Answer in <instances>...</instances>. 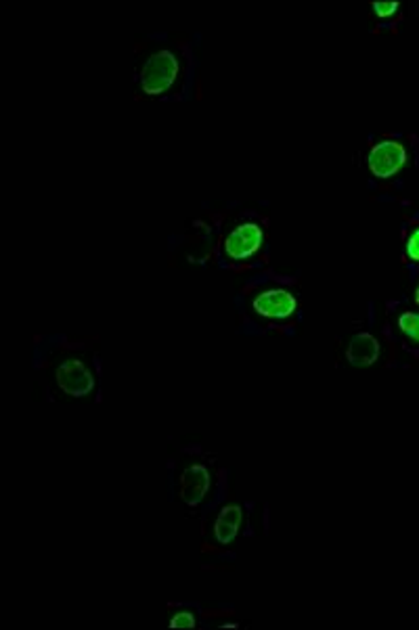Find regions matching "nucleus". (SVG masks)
Returning <instances> with one entry per match:
<instances>
[{"label":"nucleus","instance_id":"1","mask_svg":"<svg viewBox=\"0 0 419 630\" xmlns=\"http://www.w3.org/2000/svg\"><path fill=\"white\" fill-rule=\"evenodd\" d=\"M176 75H179V61H176L173 50L164 49L145 59L138 82L147 94H162L173 86Z\"/></svg>","mask_w":419,"mask_h":630},{"label":"nucleus","instance_id":"2","mask_svg":"<svg viewBox=\"0 0 419 630\" xmlns=\"http://www.w3.org/2000/svg\"><path fill=\"white\" fill-rule=\"evenodd\" d=\"M55 381L63 394H67V396H74V398L86 396L94 386L91 371H88L85 362L78 359H69L66 362H61L55 371Z\"/></svg>","mask_w":419,"mask_h":630},{"label":"nucleus","instance_id":"3","mask_svg":"<svg viewBox=\"0 0 419 630\" xmlns=\"http://www.w3.org/2000/svg\"><path fill=\"white\" fill-rule=\"evenodd\" d=\"M405 162H407L405 147L401 143H395V141L379 143L371 149L370 154V168L373 174L379 178H388L392 174H397V172L405 165Z\"/></svg>","mask_w":419,"mask_h":630},{"label":"nucleus","instance_id":"4","mask_svg":"<svg viewBox=\"0 0 419 630\" xmlns=\"http://www.w3.org/2000/svg\"><path fill=\"white\" fill-rule=\"evenodd\" d=\"M210 490V474L204 466L193 463L179 477V499L189 507L200 505Z\"/></svg>","mask_w":419,"mask_h":630},{"label":"nucleus","instance_id":"5","mask_svg":"<svg viewBox=\"0 0 419 630\" xmlns=\"http://www.w3.org/2000/svg\"><path fill=\"white\" fill-rule=\"evenodd\" d=\"M260 244H263V231L256 225H252V222H245V225L237 226L228 235L225 241V250L231 258L241 260L252 256Z\"/></svg>","mask_w":419,"mask_h":630},{"label":"nucleus","instance_id":"6","mask_svg":"<svg viewBox=\"0 0 419 630\" xmlns=\"http://www.w3.org/2000/svg\"><path fill=\"white\" fill-rule=\"evenodd\" d=\"M254 310H256L260 316L285 318L296 310V297L285 289L263 291V294L254 300Z\"/></svg>","mask_w":419,"mask_h":630},{"label":"nucleus","instance_id":"7","mask_svg":"<svg viewBox=\"0 0 419 630\" xmlns=\"http://www.w3.org/2000/svg\"><path fill=\"white\" fill-rule=\"evenodd\" d=\"M379 346L376 337L370 333H359L354 335L351 343L346 346V360L352 367H370L378 360Z\"/></svg>","mask_w":419,"mask_h":630},{"label":"nucleus","instance_id":"8","mask_svg":"<svg viewBox=\"0 0 419 630\" xmlns=\"http://www.w3.org/2000/svg\"><path fill=\"white\" fill-rule=\"evenodd\" d=\"M241 519H244V513H241L239 507L228 505L222 509L214 521V538L218 540L220 545L231 543V540L237 537Z\"/></svg>","mask_w":419,"mask_h":630},{"label":"nucleus","instance_id":"9","mask_svg":"<svg viewBox=\"0 0 419 630\" xmlns=\"http://www.w3.org/2000/svg\"><path fill=\"white\" fill-rule=\"evenodd\" d=\"M398 327L403 329V333H407L409 337L419 342V315L415 313H405L398 318Z\"/></svg>","mask_w":419,"mask_h":630},{"label":"nucleus","instance_id":"10","mask_svg":"<svg viewBox=\"0 0 419 630\" xmlns=\"http://www.w3.org/2000/svg\"><path fill=\"white\" fill-rule=\"evenodd\" d=\"M170 626L173 628H193L195 626V618L192 612H179L173 616V620H170Z\"/></svg>","mask_w":419,"mask_h":630},{"label":"nucleus","instance_id":"11","mask_svg":"<svg viewBox=\"0 0 419 630\" xmlns=\"http://www.w3.org/2000/svg\"><path fill=\"white\" fill-rule=\"evenodd\" d=\"M397 9H398V3H376L373 4V11H376L379 17H388Z\"/></svg>","mask_w":419,"mask_h":630},{"label":"nucleus","instance_id":"12","mask_svg":"<svg viewBox=\"0 0 419 630\" xmlns=\"http://www.w3.org/2000/svg\"><path fill=\"white\" fill-rule=\"evenodd\" d=\"M407 252H409L411 258L419 260V231L411 235V239H409V244H407Z\"/></svg>","mask_w":419,"mask_h":630},{"label":"nucleus","instance_id":"13","mask_svg":"<svg viewBox=\"0 0 419 630\" xmlns=\"http://www.w3.org/2000/svg\"><path fill=\"white\" fill-rule=\"evenodd\" d=\"M415 302L419 304V288H417V294H415Z\"/></svg>","mask_w":419,"mask_h":630}]
</instances>
